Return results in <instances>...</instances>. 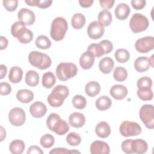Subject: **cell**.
Instances as JSON below:
<instances>
[{
	"mask_svg": "<svg viewBox=\"0 0 154 154\" xmlns=\"http://www.w3.org/2000/svg\"><path fill=\"white\" fill-rule=\"evenodd\" d=\"M46 125L49 130L59 135L66 134L69 130V124L62 120L57 113L50 114L46 119Z\"/></svg>",
	"mask_w": 154,
	"mask_h": 154,
	"instance_id": "1",
	"label": "cell"
},
{
	"mask_svg": "<svg viewBox=\"0 0 154 154\" xmlns=\"http://www.w3.org/2000/svg\"><path fill=\"white\" fill-rule=\"evenodd\" d=\"M69 94V90L67 87L63 85H57L48 96V102L52 107H59L63 105Z\"/></svg>",
	"mask_w": 154,
	"mask_h": 154,
	"instance_id": "2",
	"label": "cell"
},
{
	"mask_svg": "<svg viewBox=\"0 0 154 154\" xmlns=\"http://www.w3.org/2000/svg\"><path fill=\"white\" fill-rule=\"evenodd\" d=\"M11 34L23 44L31 42L33 38L32 32L20 21L14 22L11 27Z\"/></svg>",
	"mask_w": 154,
	"mask_h": 154,
	"instance_id": "3",
	"label": "cell"
},
{
	"mask_svg": "<svg viewBox=\"0 0 154 154\" xmlns=\"http://www.w3.org/2000/svg\"><path fill=\"white\" fill-rule=\"evenodd\" d=\"M67 29V22L64 17H55L51 24V37L55 41H60L64 38Z\"/></svg>",
	"mask_w": 154,
	"mask_h": 154,
	"instance_id": "4",
	"label": "cell"
},
{
	"mask_svg": "<svg viewBox=\"0 0 154 154\" xmlns=\"http://www.w3.org/2000/svg\"><path fill=\"white\" fill-rule=\"evenodd\" d=\"M28 60L32 66L40 70L46 69L51 65V59L48 55L36 51L29 54Z\"/></svg>",
	"mask_w": 154,
	"mask_h": 154,
	"instance_id": "5",
	"label": "cell"
},
{
	"mask_svg": "<svg viewBox=\"0 0 154 154\" xmlns=\"http://www.w3.org/2000/svg\"><path fill=\"white\" fill-rule=\"evenodd\" d=\"M78 73V67L72 63H61L56 68V75L61 81H66L74 77Z\"/></svg>",
	"mask_w": 154,
	"mask_h": 154,
	"instance_id": "6",
	"label": "cell"
},
{
	"mask_svg": "<svg viewBox=\"0 0 154 154\" xmlns=\"http://www.w3.org/2000/svg\"><path fill=\"white\" fill-rule=\"evenodd\" d=\"M148 19L140 13H135L132 15L129 26L132 31L134 33H138L145 31L149 26Z\"/></svg>",
	"mask_w": 154,
	"mask_h": 154,
	"instance_id": "7",
	"label": "cell"
},
{
	"mask_svg": "<svg viewBox=\"0 0 154 154\" xmlns=\"http://www.w3.org/2000/svg\"><path fill=\"white\" fill-rule=\"evenodd\" d=\"M140 117L146 128H154V108L152 105H143L140 109Z\"/></svg>",
	"mask_w": 154,
	"mask_h": 154,
	"instance_id": "8",
	"label": "cell"
},
{
	"mask_svg": "<svg viewBox=\"0 0 154 154\" xmlns=\"http://www.w3.org/2000/svg\"><path fill=\"white\" fill-rule=\"evenodd\" d=\"M119 131L121 135L125 137L137 136L141 132V127L136 122L124 121L120 125Z\"/></svg>",
	"mask_w": 154,
	"mask_h": 154,
	"instance_id": "9",
	"label": "cell"
},
{
	"mask_svg": "<svg viewBox=\"0 0 154 154\" xmlns=\"http://www.w3.org/2000/svg\"><path fill=\"white\" fill-rule=\"evenodd\" d=\"M135 48L140 53H147L154 48V37L146 36L138 39L135 43Z\"/></svg>",
	"mask_w": 154,
	"mask_h": 154,
	"instance_id": "10",
	"label": "cell"
},
{
	"mask_svg": "<svg viewBox=\"0 0 154 154\" xmlns=\"http://www.w3.org/2000/svg\"><path fill=\"white\" fill-rule=\"evenodd\" d=\"M26 116L25 111L20 108H12L8 114V120L10 123L14 126H22L25 122Z\"/></svg>",
	"mask_w": 154,
	"mask_h": 154,
	"instance_id": "11",
	"label": "cell"
},
{
	"mask_svg": "<svg viewBox=\"0 0 154 154\" xmlns=\"http://www.w3.org/2000/svg\"><path fill=\"white\" fill-rule=\"evenodd\" d=\"M104 27L98 21L91 22L87 28V34L90 38L96 40L102 37L104 34Z\"/></svg>",
	"mask_w": 154,
	"mask_h": 154,
	"instance_id": "12",
	"label": "cell"
},
{
	"mask_svg": "<svg viewBox=\"0 0 154 154\" xmlns=\"http://www.w3.org/2000/svg\"><path fill=\"white\" fill-rule=\"evenodd\" d=\"M17 17L19 21L25 25H31L34 23L35 20L34 12L26 8H22L19 11Z\"/></svg>",
	"mask_w": 154,
	"mask_h": 154,
	"instance_id": "13",
	"label": "cell"
},
{
	"mask_svg": "<svg viewBox=\"0 0 154 154\" xmlns=\"http://www.w3.org/2000/svg\"><path fill=\"white\" fill-rule=\"evenodd\" d=\"M90 149L91 154H108L110 152L108 144L106 142L99 140L93 141Z\"/></svg>",
	"mask_w": 154,
	"mask_h": 154,
	"instance_id": "14",
	"label": "cell"
},
{
	"mask_svg": "<svg viewBox=\"0 0 154 154\" xmlns=\"http://www.w3.org/2000/svg\"><path fill=\"white\" fill-rule=\"evenodd\" d=\"M94 54L88 51H85L80 57L79 64L82 69L84 70L90 69L94 62Z\"/></svg>",
	"mask_w": 154,
	"mask_h": 154,
	"instance_id": "15",
	"label": "cell"
},
{
	"mask_svg": "<svg viewBox=\"0 0 154 154\" xmlns=\"http://www.w3.org/2000/svg\"><path fill=\"white\" fill-rule=\"evenodd\" d=\"M47 111L46 105L42 102H34L29 107L31 116L35 118H41L45 115Z\"/></svg>",
	"mask_w": 154,
	"mask_h": 154,
	"instance_id": "16",
	"label": "cell"
},
{
	"mask_svg": "<svg viewBox=\"0 0 154 154\" xmlns=\"http://www.w3.org/2000/svg\"><path fill=\"white\" fill-rule=\"evenodd\" d=\"M128 93V91L127 88L123 85L119 84L114 85L109 90L111 96L116 100H122L125 98Z\"/></svg>",
	"mask_w": 154,
	"mask_h": 154,
	"instance_id": "17",
	"label": "cell"
},
{
	"mask_svg": "<svg viewBox=\"0 0 154 154\" xmlns=\"http://www.w3.org/2000/svg\"><path fill=\"white\" fill-rule=\"evenodd\" d=\"M69 122L72 127L79 128L84 125L85 123V117L83 114L75 112L69 116Z\"/></svg>",
	"mask_w": 154,
	"mask_h": 154,
	"instance_id": "18",
	"label": "cell"
},
{
	"mask_svg": "<svg viewBox=\"0 0 154 154\" xmlns=\"http://www.w3.org/2000/svg\"><path fill=\"white\" fill-rule=\"evenodd\" d=\"M148 145L146 141L142 139L132 140L131 143L132 151L135 153L142 154L147 152Z\"/></svg>",
	"mask_w": 154,
	"mask_h": 154,
	"instance_id": "19",
	"label": "cell"
},
{
	"mask_svg": "<svg viewBox=\"0 0 154 154\" xmlns=\"http://www.w3.org/2000/svg\"><path fill=\"white\" fill-rule=\"evenodd\" d=\"M131 9L129 5L125 3H120L116 7L114 13L116 17L121 20H123L129 16Z\"/></svg>",
	"mask_w": 154,
	"mask_h": 154,
	"instance_id": "20",
	"label": "cell"
},
{
	"mask_svg": "<svg viewBox=\"0 0 154 154\" xmlns=\"http://www.w3.org/2000/svg\"><path fill=\"white\" fill-rule=\"evenodd\" d=\"M95 132L99 137L105 138L110 135L111 128L108 123L106 122H100L96 125Z\"/></svg>",
	"mask_w": 154,
	"mask_h": 154,
	"instance_id": "21",
	"label": "cell"
},
{
	"mask_svg": "<svg viewBox=\"0 0 154 154\" xmlns=\"http://www.w3.org/2000/svg\"><path fill=\"white\" fill-rule=\"evenodd\" d=\"M114 63L112 59L109 57H104L99 61V70L104 74L109 73L113 69Z\"/></svg>",
	"mask_w": 154,
	"mask_h": 154,
	"instance_id": "22",
	"label": "cell"
},
{
	"mask_svg": "<svg viewBox=\"0 0 154 154\" xmlns=\"http://www.w3.org/2000/svg\"><path fill=\"white\" fill-rule=\"evenodd\" d=\"M150 67L149 58L147 57H139L134 62V68L138 72H144L149 70Z\"/></svg>",
	"mask_w": 154,
	"mask_h": 154,
	"instance_id": "23",
	"label": "cell"
},
{
	"mask_svg": "<svg viewBox=\"0 0 154 154\" xmlns=\"http://www.w3.org/2000/svg\"><path fill=\"white\" fill-rule=\"evenodd\" d=\"M16 98L21 103H28L34 99V94L28 89H21L17 92Z\"/></svg>",
	"mask_w": 154,
	"mask_h": 154,
	"instance_id": "24",
	"label": "cell"
},
{
	"mask_svg": "<svg viewBox=\"0 0 154 154\" xmlns=\"http://www.w3.org/2000/svg\"><path fill=\"white\" fill-rule=\"evenodd\" d=\"M23 71L22 69L18 66H13L10 69L8 79L12 83H18L20 82L22 79Z\"/></svg>",
	"mask_w": 154,
	"mask_h": 154,
	"instance_id": "25",
	"label": "cell"
},
{
	"mask_svg": "<svg viewBox=\"0 0 154 154\" xmlns=\"http://www.w3.org/2000/svg\"><path fill=\"white\" fill-rule=\"evenodd\" d=\"M100 91V84L96 81H90L85 87V91L87 95L90 97H94L97 95Z\"/></svg>",
	"mask_w": 154,
	"mask_h": 154,
	"instance_id": "26",
	"label": "cell"
},
{
	"mask_svg": "<svg viewBox=\"0 0 154 154\" xmlns=\"http://www.w3.org/2000/svg\"><path fill=\"white\" fill-rule=\"evenodd\" d=\"M112 20V14L109 11L103 10L99 12L98 14V22L103 26H109Z\"/></svg>",
	"mask_w": 154,
	"mask_h": 154,
	"instance_id": "27",
	"label": "cell"
},
{
	"mask_svg": "<svg viewBox=\"0 0 154 154\" xmlns=\"http://www.w3.org/2000/svg\"><path fill=\"white\" fill-rule=\"evenodd\" d=\"M25 82L30 87H35L39 82V75L38 73L33 70H28L25 76Z\"/></svg>",
	"mask_w": 154,
	"mask_h": 154,
	"instance_id": "28",
	"label": "cell"
},
{
	"mask_svg": "<svg viewBox=\"0 0 154 154\" xmlns=\"http://www.w3.org/2000/svg\"><path fill=\"white\" fill-rule=\"evenodd\" d=\"M71 23L74 29H81L84 27L85 23V17L84 15L79 13H75L72 17Z\"/></svg>",
	"mask_w": 154,
	"mask_h": 154,
	"instance_id": "29",
	"label": "cell"
},
{
	"mask_svg": "<svg viewBox=\"0 0 154 154\" xmlns=\"http://www.w3.org/2000/svg\"><path fill=\"white\" fill-rule=\"evenodd\" d=\"M95 105L96 108L100 111H105L109 109L111 105L112 101L109 97L106 96L99 97L96 101Z\"/></svg>",
	"mask_w": 154,
	"mask_h": 154,
	"instance_id": "30",
	"label": "cell"
},
{
	"mask_svg": "<svg viewBox=\"0 0 154 154\" xmlns=\"http://www.w3.org/2000/svg\"><path fill=\"white\" fill-rule=\"evenodd\" d=\"M56 79L54 74L51 72L45 73L42 76V83L46 88H51L55 84Z\"/></svg>",
	"mask_w": 154,
	"mask_h": 154,
	"instance_id": "31",
	"label": "cell"
},
{
	"mask_svg": "<svg viewBox=\"0 0 154 154\" xmlns=\"http://www.w3.org/2000/svg\"><path fill=\"white\" fill-rule=\"evenodd\" d=\"M25 147V143L20 140H14L11 142L9 146V150L13 154L22 153Z\"/></svg>",
	"mask_w": 154,
	"mask_h": 154,
	"instance_id": "32",
	"label": "cell"
},
{
	"mask_svg": "<svg viewBox=\"0 0 154 154\" xmlns=\"http://www.w3.org/2000/svg\"><path fill=\"white\" fill-rule=\"evenodd\" d=\"M36 46L41 49H48L51 46V42L48 37L43 35L38 36L35 42Z\"/></svg>",
	"mask_w": 154,
	"mask_h": 154,
	"instance_id": "33",
	"label": "cell"
},
{
	"mask_svg": "<svg viewBox=\"0 0 154 154\" xmlns=\"http://www.w3.org/2000/svg\"><path fill=\"white\" fill-rule=\"evenodd\" d=\"M113 77L116 81L123 82L125 81L128 77V72L126 69L123 67H116L113 72Z\"/></svg>",
	"mask_w": 154,
	"mask_h": 154,
	"instance_id": "34",
	"label": "cell"
},
{
	"mask_svg": "<svg viewBox=\"0 0 154 154\" xmlns=\"http://www.w3.org/2000/svg\"><path fill=\"white\" fill-rule=\"evenodd\" d=\"M138 97L142 100H150L153 99V91L151 88H138Z\"/></svg>",
	"mask_w": 154,
	"mask_h": 154,
	"instance_id": "35",
	"label": "cell"
},
{
	"mask_svg": "<svg viewBox=\"0 0 154 154\" xmlns=\"http://www.w3.org/2000/svg\"><path fill=\"white\" fill-rule=\"evenodd\" d=\"M114 56L118 62L120 63H125L129 60L130 54L126 49H119L116 51Z\"/></svg>",
	"mask_w": 154,
	"mask_h": 154,
	"instance_id": "36",
	"label": "cell"
},
{
	"mask_svg": "<svg viewBox=\"0 0 154 154\" xmlns=\"http://www.w3.org/2000/svg\"><path fill=\"white\" fill-rule=\"evenodd\" d=\"M55 143V138L50 134L43 135L40 140V143L42 147L46 149L51 147Z\"/></svg>",
	"mask_w": 154,
	"mask_h": 154,
	"instance_id": "37",
	"label": "cell"
},
{
	"mask_svg": "<svg viewBox=\"0 0 154 154\" xmlns=\"http://www.w3.org/2000/svg\"><path fill=\"white\" fill-rule=\"evenodd\" d=\"M66 142L72 146H78L81 142V136L76 132H70L66 136Z\"/></svg>",
	"mask_w": 154,
	"mask_h": 154,
	"instance_id": "38",
	"label": "cell"
},
{
	"mask_svg": "<svg viewBox=\"0 0 154 154\" xmlns=\"http://www.w3.org/2000/svg\"><path fill=\"white\" fill-rule=\"evenodd\" d=\"M72 104L75 108L82 109L86 106L87 100L83 96L77 94L72 99Z\"/></svg>",
	"mask_w": 154,
	"mask_h": 154,
	"instance_id": "39",
	"label": "cell"
},
{
	"mask_svg": "<svg viewBox=\"0 0 154 154\" xmlns=\"http://www.w3.org/2000/svg\"><path fill=\"white\" fill-rule=\"evenodd\" d=\"M87 51L91 52L94 57L97 58L102 57L105 54L103 47L99 43H92L88 46Z\"/></svg>",
	"mask_w": 154,
	"mask_h": 154,
	"instance_id": "40",
	"label": "cell"
},
{
	"mask_svg": "<svg viewBox=\"0 0 154 154\" xmlns=\"http://www.w3.org/2000/svg\"><path fill=\"white\" fill-rule=\"evenodd\" d=\"M152 84V80L150 78L147 76H143L138 79L137 86L138 88H151Z\"/></svg>",
	"mask_w": 154,
	"mask_h": 154,
	"instance_id": "41",
	"label": "cell"
},
{
	"mask_svg": "<svg viewBox=\"0 0 154 154\" xmlns=\"http://www.w3.org/2000/svg\"><path fill=\"white\" fill-rule=\"evenodd\" d=\"M3 5L5 10L8 11H14L17 7L18 1L17 0H4L2 1Z\"/></svg>",
	"mask_w": 154,
	"mask_h": 154,
	"instance_id": "42",
	"label": "cell"
},
{
	"mask_svg": "<svg viewBox=\"0 0 154 154\" xmlns=\"http://www.w3.org/2000/svg\"><path fill=\"white\" fill-rule=\"evenodd\" d=\"M103 48L105 54L110 53L113 49L112 43L108 40H103L99 43Z\"/></svg>",
	"mask_w": 154,
	"mask_h": 154,
	"instance_id": "43",
	"label": "cell"
},
{
	"mask_svg": "<svg viewBox=\"0 0 154 154\" xmlns=\"http://www.w3.org/2000/svg\"><path fill=\"white\" fill-rule=\"evenodd\" d=\"M11 85L7 82H1L0 84V94L2 96L8 95L11 93Z\"/></svg>",
	"mask_w": 154,
	"mask_h": 154,
	"instance_id": "44",
	"label": "cell"
},
{
	"mask_svg": "<svg viewBox=\"0 0 154 154\" xmlns=\"http://www.w3.org/2000/svg\"><path fill=\"white\" fill-rule=\"evenodd\" d=\"M132 139H128L123 141L122 143V149L126 153H133L131 149Z\"/></svg>",
	"mask_w": 154,
	"mask_h": 154,
	"instance_id": "45",
	"label": "cell"
},
{
	"mask_svg": "<svg viewBox=\"0 0 154 154\" xmlns=\"http://www.w3.org/2000/svg\"><path fill=\"white\" fill-rule=\"evenodd\" d=\"M146 4L145 0H132L131 5L132 7L135 10H141L143 9Z\"/></svg>",
	"mask_w": 154,
	"mask_h": 154,
	"instance_id": "46",
	"label": "cell"
},
{
	"mask_svg": "<svg viewBox=\"0 0 154 154\" xmlns=\"http://www.w3.org/2000/svg\"><path fill=\"white\" fill-rule=\"evenodd\" d=\"M115 2L114 0H100L99 3L100 6L104 9L108 10L111 8Z\"/></svg>",
	"mask_w": 154,
	"mask_h": 154,
	"instance_id": "47",
	"label": "cell"
},
{
	"mask_svg": "<svg viewBox=\"0 0 154 154\" xmlns=\"http://www.w3.org/2000/svg\"><path fill=\"white\" fill-rule=\"evenodd\" d=\"M52 0H36V6L40 8H46L51 6Z\"/></svg>",
	"mask_w": 154,
	"mask_h": 154,
	"instance_id": "48",
	"label": "cell"
},
{
	"mask_svg": "<svg viewBox=\"0 0 154 154\" xmlns=\"http://www.w3.org/2000/svg\"><path fill=\"white\" fill-rule=\"evenodd\" d=\"M28 154H43V150L37 146H31L28 148V150L27 151Z\"/></svg>",
	"mask_w": 154,
	"mask_h": 154,
	"instance_id": "49",
	"label": "cell"
},
{
	"mask_svg": "<svg viewBox=\"0 0 154 154\" xmlns=\"http://www.w3.org/2000/svg\"><path fill=\"white\" fill-rule=\"evenodd\" d=\"M50 154H57V153H71V151L66 149V148H63V147H58V148H55L52 150H51L49 152Z\"/></svg>",
	"mask_w": 154,
	"mask_h": 154,
	"instance_id": "50",
	"label": "cell"
},
{
	"mask_svg": "<svg viewBox=\"0 0 154 154\" xmlns=\"http://www.w3.org/2000/svg\"><path fill=\"white\" fill-rule=\"evenodd\" d=\"M8 43V42L6 37L4 36L0 37V46H1L0 49L1 50L5 49L7 47Z\"/></svg>",
	"mask_w": 154,
	"mask_h": 154,
	"instance_id": "51",
	"label": "cell"
},
{
	"mask_svg": "<svg viewBox=\"0 0 154 154\" xmlns=\"http://www.w3.org/2000/svg\"><path fill=\"white\" fill-rule=\"evenodd\" d=\"M93 2H94L93 0L79 1V4L80 6H81L82 7H84V8H88V7H91Z\"/></svg>",
	"mask_w": 154,
	"mask_h": 154,
	"instance_id": "52",
	"label": "cell"
},
{
	"mask_svg": "<svg viewBox=\"0 0 154 154\" xmlns=\"http://www.w3.org/2000/svg\"><path fill=\"white\" fill-rule=\"evenodd\" d=\"M0 69H1L0 79H2L6 75L7 69V67L4 64H1L0 65Z\"/></svg>",
	"mask_w": 154,
	"mask_h": 154,
	"instance_id": "53",
	"label": "cell"
},
{
	"mask_svg": "<svg viewBox=\"0 0 154 154\" xmlns=\"http://www.w3.org/2000/svg\"><path fill=\"white\" fill-rule=\"evenodd\" d=\"M6 137V132L5 130L4 129L2 126H1V140L0 141H2Z\"/></svg>",
	"mask_w": 154,
	"mask_h": 154,
	"instance_id": "54",
	"label": "cell"
},
{
	"mask_svg": "<svg viewBox=\"0 0 154 154\" xmlns=\"http://www.w3.org/2000/svg\"><path fill=\"white\" fill-rule=\"evenodd\" d=\"M26 4L29 6H36V0H31V1H25Z\"/></svg>",
	"mask_w": 154,
	"mask_h": 154,
	"instance_id": "55",
	"label": "cell"
},
{
	"mask_svg": "<svg viewBox=\"0 0 154 154\" xmlns=\"http://www.w3.org/2000/svg\"><path fill=\"white\" fill-rule=\"evenodd\" d=\"M149 62L150 65V66L153 67V55H152L149 58Z\"/></svg>",
	"mask_w": 154,
	"mask_h": 154,
	"instance_id": "56",
	"label": "cell"
}]
</instances>
